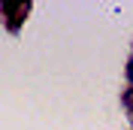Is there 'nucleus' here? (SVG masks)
Segmentation results:
<instances>
[{"label":"nucleus","instance_id":"nucleus-1","mask_svg":"<svg viewBox=\"0 0 133 130\" xmlns=\"http://www.w3.org/2000/svg\"><path fill=\"white\" fill-rule=\"evenodd\" d=\"M130 79H133V61H130Z\"/></svg>","mask_w":133,"mask_h":130}]
</instances>
